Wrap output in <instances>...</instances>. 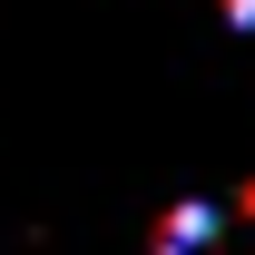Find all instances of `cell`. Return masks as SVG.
<instances>
[{
  "label": "cell",
  "mask_w": 255,
  "mask_h": 255,
  "mask_svg": "<svg viewBox=\"0 0 255 255\" xmlns=\"http://www.w3.org/2000/svg\"><path fill=\"white\" fill-rule=\"evenodd\" d=\"M216 206H167V226H157V236H167V246H196V236H216Z\"/></svg>",
  "instance_id": "1"
}]
</instances>
